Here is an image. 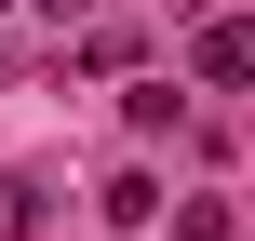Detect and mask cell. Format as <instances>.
<instances>
[{
    "mask_svg": "<svg viewBox=\"0 0 255 241\" xmlns=\"http://www.w3.org/2000/svg\"><path fill=\"white\" fill-rule=\"evenodd\" d=\"M175 241H229V201H175Z\"/></svg>",
    "mask_w": 255,
    "mask_h": 241,
    "instance_id": "cell-3",
    "label": "cell"
},
{
    "mask_svg": "<svg viewBox=\"0 0 255 241\" xmlns=\"http://www.w3.org/2000/svg\"><path fill=\"white\" fill-rule=\"evenodd\" d=\"M40 228V174H0V241H27Z\"/></svg>",
    "mask_w": 255,
    "mask_h": 241,
    "instance_id": "cell-2",
    "label": "cell"
},
{
    "mask_svg": "<svg viewBox=\"0 0 255 241\" xmlns=\"http://www.w3.org/2000/svg\"><path fill=\"white\" fill-rule=\"evenodd\" d=\"M202 80H229V94H255V13H229V27H202Z\"/></svg>",
    "mask_w": 255,
    "mask_h": 241,
    "instance_id": "cell-1",
    "label": "cell"
},
{
    "mask_svg": "<svg viewBox=\"0 0 255 241\" xmlns=\"http://www.w3.org/2000/svg\"><path fill=\"white\" fill-rule=\"evenodd\" d=\"M40 13H54V27H81V0H40Z\"/></svg>",
    "mask_w": 255,
    "mask_h": 241,
    "instance_id": "cell-4",
    "label": "cell"
}]
</instances>
